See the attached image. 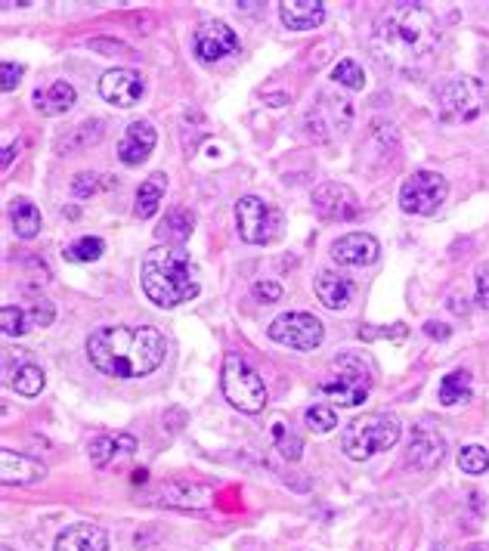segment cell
I'll return each instance as SVG.
<instances>
[{
	"instance_id": "34",
	"label": "cell",
	"mask_w": 489,
	"mask_h": 551,
	"mask_svg": "<svg viewBox=\"0 0 489 551\" xmlns=\"http://www.w3.org/2000/svg\"><path fill=\"white\" fill-rule=\"evenodd\" d=\"M304 418H307L310 431H316V434H329V431L338 428V412H335V406H325V403L310 406Z\"/></svg>"
},
{
	"instance_id": "2",
	"label": "cell",
	"mask_w": 489,
	"mask_h": 551,
	"mask_svg": "<svg viewBox=\"0 0 489 551\" xmlns=\"http://www.w3.org/2000/svg\"><path fill=\"white\" fill-rule=\"evenodd\" d=\"M165 335L152 326H103L87 338V360L109 378L134 381L165 363Z\"/></svg>"
},
{
	"instance_id": "31",
	"label": "cell",
	"mask_w": 489,
	"mask_h": 551,
	"mask_svg": "<svg viewBox=\"0 0 489 551\" xmlns=\"http://www.w3.org/2000/svg\"><path fill=\"white\" fill-rule=\"evenodd\" d=\"M273 443L288 462H298L304 452V440L291 431V425H285V421H273Z\"/></svg>"
},
{
	"instance_id": "9",
	"label": "cell",
	"mask_w": 489,
	"mask_h": 551,
	"mask_svg": "<svg viewBox=\"0 0 489 551\" xmlns=\"http://www.w3.org/2000/svg\"><path fill=\"white\" fill-rule=\"evenodd\" d=\"M446 180L434 171H415L403 189H400V208L406 214H418V217H431L437 214V208L446 202Z\"/></svg>"
},
{
	"instance_id": "5",
	"label": "cell",
	"mask_w": 489,
	"mask_h": 551,
	"mask_svg": "<svg viewBox=\"0 0 489 551\" xmlns=\"http://www.w3.org/2000/svg\"><path fill=\"white\" fill-rule=\"evenodd\" d=\"M220 384H223V397L230 400V406H236L245 415H257L267 409V384L257 375V369L242 360L239 353H226L223 356V372H220Z\"/></svg>"
},
{
	"instance_id": "43",
	"label": "cell",
	"mask_w": 489,
	"mask_h": 551,
	"mask_svg": "<svg viewBox=\"0 0 489 551\" xmlns=\"http://www.w3.org/2000/svg\"><path fill=\"white\" fill-rule=\"evenodd\" d=\"M22 146H25V140H19L16 146H7V152H4V168H10V165H13V158H16V152H19Z\"/></svg>"
},
{
	"instance_id": "42",
	"label": "cell",
	"mask_w": 489,
	"mask_h": 551,
	"mask_svg": "<svg viewBox=\"0 0 489 551\" xmlns=\"http://www.w3.org/2000/svg\"><path fill=\"white\" fill-rule=\"evenodd\" d=\"M425 332H428L431 338H440V341H443V338H449V329H446V326H437V322H428Z\"/></svg>"
},
{
	"instance_id": "17",
	"label": "cell",
	"mask_w": 489,
	"mask_h": 551,
	"mask_svg": "<svg viewBox=\"0 0 489 551\" xmlns=\"http://www.w3.org/2000/svg\"><path fill=\"white\" fill-rule=\"evenodd\" d=\"M155 140H158V134H155V127L149 124V121H134V124H127V131H124V137H121V143H118V158H121V165H127V168H137V165H143V161L152 155V149H155Z\"/></svg>"
},
{
	"instance_id": "22",
	"label": "cell",
	"mask_w": 489,
	"mask_h": 551,
	"mask_svg": "<svg viewBox=\"0 0 489 551\" xmlns=\"http://www.w3.org/2000/svg\"><path fill=\"white\" fill-rule=\"evenodd\" d=\"M316 298L329 307V310H344L353 298V282L341 273L322 270L316 276Z\"/></svg>"
},
{
	"instance_id": "29",
	"label": "cell",
	"mask_w": 489,
	"mask_h": 551,
	"mask_svg": "<svg viewBox=\"0 0 489 551\" xmlns=\"http://www.w3.org/2000/svg\"><path fill=\"white\" fill-rule=\"evenodd\" d=\"M10 220L19 239H35L41 233V211L31 205L28 199H16L10 208Z\"/></svg>"
},
{
	"instance_id": "3",
	"label": "cell",
	"mask_w": 489,
	"mask_h": 551,
	"mask_svg": "<svg viewBox=\"0 0 489 551\" xmlns=\"http://www.w3.org/2000/svg\"><path fill=\"white\" fill-rule=\"evenodd\" d=\"M140 282L146 298L158 307H180L199 295V270L192 257L174 245H155L146 251Z\"/></svg>"
},
{
	"instance_id": "8",
	"label": "cell",
	"mask_w": 489,
	"mask_h": 551,
	"mask_svg": "<svg viewBox=\"0 0 489 551\" xmlns=\"http://www.w3.org/2000/svg\"><path fill=\"white\" fill-rule=\"evenodd\" d=\"M279 223H282L279 208L267 205L264 199H257V196L239 199V205H236V226H239V236L248 245H267V242H273L276 233H279Z\"/></svg>"
},
{
	"instance_id": "19",
	"label": "cell",
	"mask_w": 489,
	"mask_h": 551,
	"mask_svg": "<svg viewBox=\"0 0 489 551\" xmlns=\"http://www.w3.org/2000/svg\"><path fill=\"white\" fill-rule=\"evenodd\" d=\"M56 551H109V533L96 524H72L56 536Z\"/></svg>"
},
{
	"instance_id": "25",
	"label": "cell",
	"mask_w": 489,
	"mask_h": 551,
	"mask_svg": "<svg viewBox=\"0 0 489 551\" xmlns=\"http://www.w3.org/2000/svg\"><path fill=\"white\" fill-rule=\"evenodd\" d=\"M78 100V93L69 81H53L44 93L38 90L35 93V109L41 115H62V112H69Z\"/></svg>"
},
{
	"instance_id": "23",
	"label": "cell",
	"mask_w": 489,
	"mask_h": 551,
	"mask_svg": "<svg viewBox=\"0 0 489 551\" xmlns=\"http://www.w3.org/2000/svg\"><path fill=\"white\" fill-rule=\"evenodd\" d=\"M214 493L202 483H168L161 486V505L171 508H208Z\"/></svg>"
},
{
	"instance_id": "18",
	"label": "cell",
	"mask_w": 489,
	"mask_h": 551,
	"mask_svg": "<svg viewBox=\"0 0 489 551\" xmlns=\"http://www.w3.org/2000/svg\"><path fill=\"white\" fill-rule=\"evenodd\" d=\"M47 468L31 459V456H22V452H13V449H4L0 452V480L7 486H28V483H38L44 480Z\"/></svg>"
},
{
	"instance_id": "4",
	"label": "cell",
	"mask_w": 489,
	"mask_h": 551,
	"mask_svg": "<svg viewBox=\"0 0 489 551\" xmlns=\"http://www.w3.org/2000/svg\"><path fill=\"white\" fill-rule=\"evenodd\" d=\"M400 440V421L390 415H363L353 418L341 434V449L344 456L353 462H366L375 452H384L390 446H397Z\"/></svg>"
},
{
	"instance_id": "40",
	"label": "cell",
	"mask_w": 489,
	"mask_h": 551,
	"mask_svg": "<svg viewBox=\"0 0 489 551\" xmlns=\"http://www.w3.org/2000/svg\"><path fill=\"white\" fill-rule=\"evenodd\" d=\"M96 180H100L96 174H78L75 183H72V192H75V196H93V192L100 189V183H96Z\"/></svg>"
},
{
	"instance_id": "11",
	"label": "cell",
	"mask_w": 489,
	"mask_h": 551,
	"mask_svg": "<svg viewBox=\"0 0 489 551\" xmlns=\"http://www.w3.org/2000/svg\"><path fill=\"white\" fill-rule=\"evenodd\" d=\"M267 335L291 350H316L325 338V326L313 313H282L270 322Z\"/></svg>"
},
{
	"instance_id": "1",
	"label": "cell",
	"mask_w": 489,
	"mask_h": 551,
	"mask_svg": "<svg viewBox=\"0 0 489 551\" xmlns=\"http://www.w3.org/2000/svg\"><path fill=\"white\" fill-rule=\"evenodd\" d=\"M440 44V28L425 4H394L387 7L375 25L369 50L381 66L412 75L428 66Z\"/></svg>"
},
{
	"instance_id": "33",
	"label": "cell",
	"mask_w": 489,
	"mask_h": 551,
	"mask_svg": "<svg viewBox=\"0 0 489 551\" xmlns=\"http://www.w3.org/2000/svg\"><path fill=\"white\" fill-rule=\"evenodd\" d=\"M332 78L347 90H363L366 87V72L356 59H341L338 66L332 69Z\"/></svg>"
},
{
	"instance_id": "35",
	"label": "cell",
	"mask_w": 489,
	"mask_h": 551,
	"mask_svg": "<svg viewBox=\"0 0 489 551\" xmlns=\"http://www.w3.org/2000/svg\"><path fill=\"white\" fill-rule=\"evenodd\" d=\"M0 329H4L7 338L25 335V332L31 329V326H28V313L19 310V307H13V304H7L4 310H0Z\"/></svg>"
},
{
	"instance_id": "28",
	"label": "cell",
	"mask_w": 489,
	"mask_h": 551,
	"mask_svg": "<svg viewBox=\"0 0 489 551\" xmlns=\"http://www.w3.org/2000/svg\"><path fill=\"white\" fill-rule=\"evenodd\" d=\"M443 406H462L471 400V372L459 369V372H449L440 381V391H437Z\"/></svg>"
},
{
	"instance_id": "15",
	"label": "cell",
	"mask_w": 489,
	"mask_h": 551,
	"mask_svg": "<svg viewBox=\"0 0 489 551\" xmlns=\"http://www.w3.org/2000/svg\"><path fill=\"white\" fill-rule=\"evenodd\" d=\"M381 245L369 233H347L332 245V257L338 267H369L378 261Z\"/></svg>"
},
{
	"instance_id": "13",
	"label": "cell",
	"mask_w": 489,
	"mask_h": 551,
	"mask_svg": "<svg viewBox=\"0 0 489 551\" xmlns=\"http://www.w3.org/2000/svg\"><path fill=\"white\" fill-rule=\"evenodd\" d=\"M313 211L322 220L344 223V220H353L356 214H360V202H356V196L344 183H322L313 192Z\"/></svg>"
},
{
	"instance_id": "30",
	"label": "cell",
	"mask_w": 489,
	"mask_h": 551,
	"mask_svg": "<svg viewBox=\"0 0 489 551\" xmlns=\"http://www.w3.org/2000/svg\"><path fill=\"white\" fill-rule=\"evenodd\" d=\"M103 251H106V242L100 236H81L62 251V257L72 264H93V261H100Z\"/></svg>"
},
{
	"instance_id": "14",
	"label": "cell",
	"mask_w": 489,
	"mask_h": 551,
	"mask_svg": "<svg viewBox=\"0 0 489 551\" xmlns=\"http://www.w3.org/2000/svg\"><path fill=\"white\" fill-rule=\"evenodd\" d=\"M143 78L130 69H112L100 78V96L118 109H134L143 100Z\"/></svg>"
},
{
	"instance_id": "7",
	"label": "cell",
	"mask_w": 489,
	"mask_h": 551,
	"mask_svg": "<svg viewBox=\"0 0 489 551\" xmlns=\"http://www.w3.org/2000/svg\"><path fill=\"white\" fill-rule=\"evenodd\" d=\"M434 100H437V115L446 124H462V121H474L486 109L489 93L477 78L455 75L437 87Z\"/></svg>"
},
{
	"instance_id": "24",
	"label": "cell",
	"mask_w": 489,
	"mask_h": 551,
	"mask_svg": "<svg viewBox=\"0 0 489 551\" xmlns=\"http://www.w3.org/2000/svg\"><path fill=\"white\" fill-rule=\"evenodd\" d=\"M192 230H195V214H192L189 208L177 205V208H171V211L165 214V220L158 223L155 236H158V242L180 248V245L192 236Z\"/></svg>"
},
{
	"instance_id": "6",
	"label": "cell",
	"mask_w": 489,
	"mask_h": 551,
	"mask_svg": "<svg viewBox=\"0 0 489 551\" xmlns=\"http://www.w3.org/2000/svg\"><path fill=\"white\" fill-rule=\"evenodd\" d=\"M319 391L332 403H338L341 409L363 406L369 400V391H372L369 366L363 360H356V356H341V360L332 363V369L319 381Z\"/></svg>"
},
{
	"instance_id": "32",
	"label": "cell",
	"mask_w": 489,
	"mask_h": 551,
	"mask_svg": "<svg viewBox=\"0 0 489 551\" xmlns=\"http://www.w3.org/2000/svg\"><path fill=\"white\" fill-rule=\"evenodd\" d=\"M100 137H103V121H84L59 143V149H84V146L96 143Z\"/></svg>"
},
{
	"instance_id": "10",
	"label": "cell",
	"mask_w": 489,
	"mask_h": 551,
	"mask_svg": "<svg viewBox=\"0 0 489 551\" xmlns=\"http://www.w3.org/2000/svg\"><path fill=\"white\" fill-rule=\"evenodd\" d=\"M353 121V106L344 96L335 93H319L313 109L307 112L304 124H307V134L316 140H332L335 134H344Z\"/></svg>"
},
{
	"instance_id": "12",
	"label": "cell",
	"mask_w": 489,
	"mask_h": 551,
	"mask_svg": "<svg viewBox=\"0 0 489 551\" xmlns=\"http://www.w3.org/2000/svg\"><path fill=\"white\" fill-rule=\"evenodd\" d=\"M239 50V38L236 31L220 22V19H205L192 35V53L202 62H220L223 56H230Z\"/></svg>"
},
{
	"instance_id": "16",
	"label": "cell",
	"mask_w": 489,
	"mask_h": 551,
	"mask_svg": "<svg viewBox=\"0 0 489 551\" xmlns=\"http://www.w3.org/2000/svg\"><path fill=\"white\" fill-rule=\"evenodd\" d=\"M443 452H446V440L434 425H418L412 440H409V465L421 468V471H431L443 462Z\"/></svg>"
},
{
	"instance_id": "38",
	"label": "cell",
	"mask_w": 489,
	"mask_h": 551,
	"mask_svg": "<svg viewBox=\"0 0 489 551\" xmlns=\"http://www.w3.org/2000/svg\"><path fill=\"white\" fill-rule=\"evenodd\" d=\"M19 78H22V66H16V62H4V66H0V87H4V93L16 90Z\"/></svg>"
},
{
	"instance_id": "26",
	"label": "cell",
	"mask_w": 489,
	"mask_h": 551,
	"mask_svg": "<svg viewBox=\"0 0 489 551\" xmlns=\"http://www.w3.org/2000/svg\"><path fill=\"white\" fill-rule=\"evenodd\" d=\"M165 189H168V177L165 174H152V177H146L143 183H140V189H137V205H134V214L140 217V220H146V217H152L158 208H161V199H165Z\"/></svg>"
},
{
	"instance_id": "41",
	"label": "cell",
	"mask_w": 489,
	"mask_h": 551,
	"mask_svg": "<svg viewBox=\"0 0 489 551\" xmlns=\"http://www.w3.org/2000/svg\"><path fill=\"white\" fill-rule=\"evenodd\" d=\"M477 301L489 310V264L477 267Z\"/></svg>"
},
{
	"instance_id": "37",
	"label": "cell",
	"mask_w": 489,
	"mask_h": 551,
	"mask_svg": "<svg viewBox=\"0 0 489 551\" xmlns=\"http://www.w3.org/2000/svg\"><path fill=\"white\" fill-rule=\"evenodd\" d=\"M53 319H56V310L50 301H35L28 310V326L31 329H50L53 326Z\"/></svg>"
},
{
	"instance_id": "20",
	"label": "cell",
	"mask_w": 489,
	"mask_h": 551,
	"mask_svg": "<svg viewBox=\"0 0 489 551\" xmlns=\"http://www.w3.org/2000/svg\"><path fill=\"white\" fill-rule=\"evenodd\" d=\"M279 16L288 31H310L322 25L325 19V4L322 0H282Z\"/></svg>"
},
{
	"instance_id": "36",
	"label": "cell",
	"mask_w": 489,
	"mask_h": 551,
	"mask_svg": "<svg viewBox=\"0 0 489 551\" xmlns=\"http://www.w3.org/2000/svg\"><path fill=\"white\" fill-rule=\"evenodd\" d=\"M459 468L465 474H483L489 468V452L483 446H465L459 452Z\"/></svg>"
},
{
	"instance_id": "27",
	"label": "cell",
	"mask_w": 489,
	"mask_h": 551,
	"mask_svg": "<svg viewBox=\"0 0 489 551\" xmlns=\"http://www.w3.org/2000/svg\"><path fill=\"white\" fill-rule=\"evenodd\" d=\"M44 369L31 360H22L19 366H16V372H10V384H13V391L16 394H22V397H38L41 391H44Z\"/></svg>"
},
{
	"instance_id": "39",
	"label": "cell",
	"mask_w": 489,
	"mask_h": 551,
	"mask_svg": "<svg viewBox=\"0 0 489 551\" xmlns=\"http://www.w3.org/2000/svg\"><path fill=\"white\" fill-rule=\"evenodd\" d=\"M254 298L264 301V304H276L282 298V288L276 282H257L254 285Z\"/></svg>"
},
{
	"instance_id": "21",
	"label": "cell",
	"mask_w": 489,
	"mask_h": 551,
	"mask_svg": "<svg viewBox=\"0 0 489 551\" xmlns=\"http://www.w3.org/2000/svg\"><path fill=\"white\" fill-rule=\"evenodd\" d=\"M134 452H137V440L130 434H103L90 443V462L96 468H109L112 462L134 456Z\"/></svg>"
}]
</instances>
